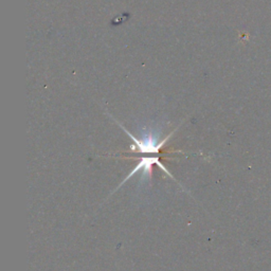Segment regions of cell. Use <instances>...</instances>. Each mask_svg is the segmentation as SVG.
Segmentation results:
<instances>
[{
  "label": "cell",
  "mask_w": 271,
  "mask_h": 271,
  "mask_svg": "<svg viewBox=\"0 0 271 271\" xmlns=\"http://www.w3.org/2000/svg\"><path fill=\"white\" fill-rule=\"evenodd\" d=\"M154 164H157L160 169H161L165 174H168L172 179H175V178L173 177V175H172L170 172L165 169V166L161 163V161H160V159L158 156H155V157H142L140 159V161L138 163V165L136 166V168L133 170V172L131 174H129L124 180L122 181V183L120 184V186L116 188L114 192H116V190H118L120 187H122L123 184H124L127 180L131 179V178L136 174V173H138V172L140 171H142V176H141V182H143L145 179H149L151 180V178H152V166Z\"/></svg>",
  "instance_id": "cell-1"
}]
</instances>
